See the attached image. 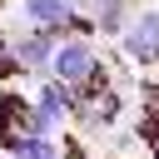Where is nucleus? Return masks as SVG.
<instances>
[{
	"instance_id": "f257e3e1",
	"label": "nucleus",
	"mask_w": 159,
	"mask_h": 159,
	"mask_svg": "<svg viewBox=\"0 0 159 159\" xmlns=\"http://www.w3.org/2000/svg\"><path fill=\"white\" fill-rule=\"evenodd\" d=\"M104 70V55L89 35H60L55 40V55H50V80H60L65 89H84L94 75Z\"/></svg>"
},
{
	"instance_id": "f03ea898",
	"label": "nucleus",
	"mask_w": 159,
	"mask_h": 159,
	"mask_svg": "<svg viewBox=\"0 0 159 159\" xmlns=\"http://www.w3.org/2000/svg\"><path fill=\"white\" fill-rule=\"evenodd\" d=\"M114 40H119V55H124L134 70L159 65V10H134L129 25H124Z\"/></svg>"
},
{
	"instance_id": "20e7f679",
	"label": "nucleus",
	"mask_w": 159,
	"mask_h": 159,
	"mask_svg": "<svg viewBox=\"0 0 159 159\" xmlns=\"http://www.w3.org/2000/svg\"><path fill=\"white\" fill-rule=\"evenodd\" d=\"M25 124H30V99L15 89H0V149L25 139Z\"/></svg>"
},
{
	"instance_id": "423d86ee",
	"label": "nucleus",
	"mask_w": 159,
	"mask_h": 159,
	"mask_svg": "<svg viewBox=\"0 0 159 159\" xmlns=\"http://www.w3.org/2000/svg\"><path fill=\"white\" fill-rule=\"evenodd\" d=\"M5 154H10V159H65V149H60L55 139H35V134L15 139V144H10Z\"/></svg>"
},
{
	"instance_id": "39448f33",
	"label": "nucleus",
	"mask_w": 159,
	"mask_h": 159,
	"mask_svg": "<svg viewBox=\"0 0 159 159\" xmlns=\"http://www.w3.org/2000/svg\"><path fill=\"white\" fill-rule=\"evenodd\" d=\"M129 15H134V10H129V0H99V5H94V20H89V25H94L99 35H109V40H114V35H119V30L129 25Z\"/></svg>"
},
{
	"instance_id": "7ed1b4c3",
	"label": "nucleus",
	"mask_w": 159,
	"mask_h": 159,
	"mask_svg": "<svg viewBox=\"0 0 159 159\" xmlns=\"http://www.w3.org/2000/svg\"><path fill=\"white\" fill-rule=\"evenodd\" d=\"M10 55H15V70L20 75H45L50 70V55H55V35H45V30L10 35Z\"/></svg>"
}]
</instances>
